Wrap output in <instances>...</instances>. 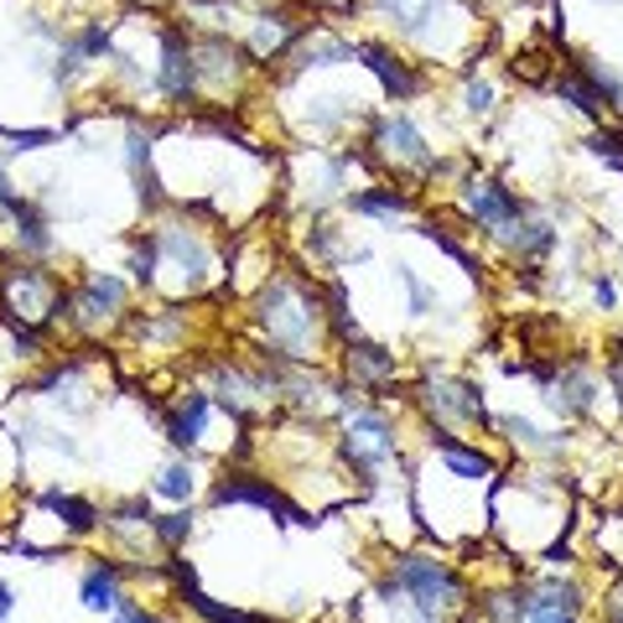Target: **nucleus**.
<instances>
[{
    "mask_svg": "<svg viewBox=\"0 0 623 623\" xmlns=\"http://www.w3.org/2000/svg\"><path fill=\"white\" fill-rule=\"evenodd\" d=\"M401 588L416 592L422 613L453 608L457 598H463V582H457L453 567H442V561H426V557H405V561H401Z\"/></svg>",
    "mask_w": 623,
    "mask_h": 623,
    "instance_id": "1",
    "label": "nucleus"
},
{
    "mask_svg": "<svg viewBox=\"0 0 623 623\" xmlns=\"http://www.w3.org/2000/svg\"><path fill=\"white\" fill-rule=\"evenodd\" d=\"M214 505H255V509H270V515H281L287 525H312L302 509L291 505L287 494L266 484V478H250V473H235V478H224L219 489H214Z\"/></svg>",
    "mask_w": 623,
    "mask_h": 623,
    "instance_id": "2",
    "label": "nucleus"
},
{
    "mask_svg": "<svg viewBox=\"0 0 623 623\" xmlns=\"http://www.w3.org/2000/svg\"><path fill=\"white\" fill-rule=\"evenodd\" d=\"M468 214L489 229H505V224H520V198L499 187L494 177H473L468 183Z\"/></svg>",
    "mask_w": 623,
    "mask_h": 623,
    "instance_id": "3",
    "label": "nucleus"
},
{
    "mask_svg": "<svg viewBox=\"0 0 623 623\" xmlns=\"http://www.w3.org/2000/svg\"><path fill=\"white\" fill-rule=\"evenodd\" d=\"M354 58H364V68H370L374 79L385 84L390 100H411V94H422V79H416V73H411V68H405L395 52L380 48V42H359Z\"/></svg>",
    "mask_w": 623,
    "mask_h": 623,
    "instance_id": "4",
    "label": "nucleus"
},
{
    "mask_svg": "<svg viewBox=\"0 0 623 623\" xmlns=\"http://www.w3.org/2000/svg\"><path fill=\"white\" fill-rule=\"evenodd\" d=\"M162 48H167V63H162V89H167L172 100H187L193 89H198V52L187 42L183 32H167L162 37Z\"/></svg>",
    "mask_w": 623,
    "mask_h": 623,
    "instance_id": "5",
    "label": "nucleus"
},
{
    "mask_svg": "<svg viewBox=\"0 0 623 623\" xmlns=\"http://www.w3.org/2000/svg\"><path fill=\"white\" fill-rule=\"evenodd\" d=\"M395 453V432H390L380 416H354L349 422V457H354L359 468L370 473V463H380V457Z\"/></svg>",
    "mask_w": 623,
    "mask_h": 623,
    "instance_id": "6",
    "label": "nucleus"
},
{
    "mask_svg": "<svg viewBox=\"0 0 623 623\" xmlns=\"http://www.w3.org/2000/svg\"><path fill=\"white\" fill-rule=\"evenodd\" d=\"M380 146L395 152V156H405V162H416V167H432L426 141H422V131H416L411 120H385V125H380Z\"/></svg>",
    "mask_w": 623,
    "mask_h": 623,
    "instance_id": "7",
    "label": "nucleus"
},
{
    "mask_svg": "<svg viewBox=\"0 0 623 623\" xmlns=\"http://www.w3.org/2000/svg\"><path fill=\"white\" fill-rule=\"evenodd\" d=\"M432 442L442 447V457H447V468L457 473V478H489V457L484 453H473V447H463V442H453L447 432H432Z\"/></svg>",
    "mask_w": 623,
    "mask_h": 623,
    "instance_id": "8",
    "label": "nucleus"
},
{
    "mask_svg": "<svg viewBox=\"0 0 623 623\" xmlns=\"http://www.w3.org/2000/svg\"><path fill=\"white\" fill-rule=\"evenodd\" d=\"M120 302H125V287L110 281V276H94L84 287V297H79V312H84V318H104V312H115Z\"/></svg>",
    "mask_w": 623,
    "mask_h": 623,
    "instance_id": "9",
    "label": "nucleus"
},
{
    "mask_svg": "<svg viewBox=\"0 0 623 623\" xmlns=\"http://www.w3.org/2000/svg\"><path fill=\"white\" fill-rule=\"evenodd\" d=\"M42 509H52V515H63V525L68 530H79V536H84V530H94V520H100V515H94V505H84V499H73V494H42Z\"/></svg>",
    "mask_w": 623,
    "mask_h": 623,
    "instance_id": "10",
    "label": "nucleus"
},
{
    "mask_svg": "<svg viewBox=\"0 0 623 623\" xmlns=\"http://www.w3.org/2000/svg\"><path fill=\"white\" fill-rule=\"evenodd\" d=\"M84 608H94V613H115L120 608L115 567H94V572L84 577Z\"/></svg>",
    "mask_w": 623,
    "mask_h": 623,
    "instance_id": "11",
    "label": "nucleus"
},
{
    "mask_svg": "<svg viewBox=\"0 0 623 623\" xmlns=\"http://www.w3.org/2000/svg\"><path fill=\"white\" fill-rule=\"evenodd\" d=\"M203 422H208V401H203V395H187V405L172 416V442H177V447H193V442L203 437Z\"/></svg>",
    "mask_w": 623,
    "mask_h": 623,
    "instance_id": "12",
    "label": "nucleus"
},
{
    "mask_svg": "<svg viewBox=\"0 0 623 623\" xmlns=\"http://www.w3.org/2000/svg\"><path fill=\"white\" fill-rule=\"evenodd\" d=\"M380 6H385L390 17L401 21L405 32H422V27H426V17H432V11H437L442 0H380Z\"/></svg>",
    "mask_w": 623,
    "mask_h": 623,
    "instance_id": "13",
    "label": "nucleus"
},
{
    "mask_svg": "<svg viewBox=\"0 0 623 623\" xmlns=\"http://www.w3.org/2000/svg\"><path fill=\"white\" fill-rule=\"evenodd\" d=\"M162 250H172L187 270H193V281H203V266H208V255H203L198 239H187V235H177V229H172V235H162Z\"/></svg>",
    "mask_w": 623,
    "mask_h": 623,
    "instance_id": "14",
    "label": "nucleus"
},
{
    "mask_svg": "<svg viewBox=\"0 0 623 623\" xmlns=\"http://www.w3.org/2000/svg\"><path fill=\"white\" fill-rule=\"evenodd\" d=\"M557 89H561V100H572L577 110H582V115H592V120L603 115V100L592 94V84H588V79H582V73H567V79H561Z\"/></svg>",
    "mask_w": 623,
    "mask_h": 623,
    "instance_id": "15",
    "label": "nucleus"
},
{
    "mask_svg": "<svg viewBox=\"0 0 623 623\" xmlns=\"http://www.w3.org/2000/svg\"><path fill=\"white\" fill-rule=\"evenodd\" d=\"M354 208H359V214H405V208H411V198H405V193H395V187H385V193H359Z\"/></svg>",
    "mask_w": 623,
    "mask_h": 623,
    "instance_id": "16",
    "label": "nucleus"
},
{
    "mask_svg": "<svg viewBox=\"0 0 623 623\" xmlns=\"http://www.w3.org/2000/svg\"><path fill=\"white\" fill-rule=\"evenodd\" d=\"M187 603L198 608V613H203L208 623H266V619H245V613H235V608H219L214 598H203L198 588H187Z\"/></svg>",
    "mask_w": 623,
    "mask_h": 623,
    "instance_id": "17",
    "label": "nucleus"
},
{
    "mask_svg": "<svg viewBox=\"0 0 623 623\" xmlns=\"http://www.w3.org/2000/svg\"><path fill=\"white\" fill-rule=\"evenodd\" d=\"M422 235H426V239H432V245H437V250H447V255H453L457 266H463V270H468V276H473V281H478V260H473V255H468V250H463V245H457V239H453V235H447V229H437V224H426Z\"/></svg>",
    "mask_w": 623,
    "mask_h": 623,
    "instance_id": "18",
    "label": "nucleus"
},
{
    "mask_svg": "<svg viewBox=\"0 0 623 623\" xmlns=\"http://www.w3.org/2000/svg\"><path fill=\"white\" fill-rule=\"evenodd\" d=\"M156 494H167V499H187V494H193V468H187V463H172V468H162V478H156Z\"/></svg>",
    "mask_w": 623,
    "mask_h": 623,
    "instance_id": "19",
    "label": "nucleus"
},
{
    "mask_svg": "<svg viewBox=\"0 0 623 623\" xmlns=\"http://www.w3.org/2000/svg\"><path fill=\"white\" fill-rule=\"evenodd\" d=\"M354 364L370 374V380H385V374H395V359H390L385 349H374V343H359V349H354Z\"/></svg>",
    "mask_w": 623,
    "mask_h": 623,
    "instance_id": "20",
    "label": "nucleus"
},
{
    "mask_svg": "<svg viewBox=\"0 0 623 623\" xmlns=\"http://www.w3.org/2000/svg\"><path fill=\"white\" fill-rule=\"evenodd\" d=\"M588 146H592V156H603L608 167L623 172V125H619V131H598Z\"/></svg>",
    "mask_w": 623,
    "mask_h": 623,
    "instance_id": "21",
    "label": "nucleus"
},
{
    "mask_svg": "<svg viewBox=\"0 0 623 623\" xmlns=\"http://www.w3.org/2000/svg\"><path fill=\"white\" fill-rule=\"evenodd\" d=\"M577 598H582V592H577L572 582H546L536 608H567V613H577Z\"/></svg>",
    "mask_w": 623,
    "mask_h": 623,
    "instance_id": "22",
    "label": "nucleus"
},
{
    "mask_svg": "<svg viewBox=\"0 0 623 623\" xmlns=\"http://www.w3.org/2000/svg\"><path fill=\"white\" fill-rule=\"evenodd\" d=\"M152 525H156V536H162V546H183L187 530H193L187 515H167V520H152Z\"/></svg>",
    "mask_w": 623,
    "mask_h": 623,
    "instance_id": "23",
    "label": "nucleus"
},
{
    "mask_svg": "<svg viewBox=\"0 0 623 623\" xmlns=\"http://www.w3.org/2000/svg\"><path fill=\"white\" fill-rule=\"evenodd\" d=\"M131 270H135V281H141V287H152L156 281V245H141V250L131 255Z\"/></svg>",
    "mask_w": 623,
    "mask_h": 623,
    "instance_id": "24",
    "label": "nucleus"
},
{
    "mask_svg": "<svg viewBox=\"0 0 623 623\" xmlns=\"http://www.w3.org/2000/svg\"><path fill=\"white\" fill-rule=\"evenodd\" d=\"M515 245H520V250H546V245H551V229H546V224H525V229H515Z\"/></svg>",
    "mask_w": 623,
    "mask_h": 623,
    "instance_id": "25",
    "label": "nucleus"
},
{
    "mask_svg": "<svg viewBox=\"0 0 623 623\" xmlns=\"http://www.w3.org/2000/svg\"><path fill=\"white\" fill-rule=\"evenodd\" d=\"M401 281L411 287V307H416V312H426V307H432V291L422 287V276H416L411 266H401Z\"/></svg>",
    "mask_w": 623,
    "mask_h": 623,
    "instance_id": "26",
    "label": "nucleus"
},
{
    "mask_svg": "<svg viewBox=\"0 0 623 623\" xmlns=\"http://www.w3.org/2000/svg\"><path fill=\"white\" fill-rule=\"evenodd\" d=\"M17 141V152H37V146H52V131H0Z\"/></svg>",
    "mask_w": 623,
    "mask_h": 623,
    "instance_id": "27",
    "label": "nucleus"
},
{
    "mask_svg": "<svg viewBox=\"0 0 623 623\" xmlns=\"http://www.w3.org/2000/svg\"><path fill=\"white\" fill-rule=\"evenodd\" d=\"M489 104H494V89L489 84H468V110H473V115H489Z\"/></svg>",
    "mask_w": 623,
    "mask_h": 623,
    "instance_id": "28",
    "label": "nucleus"
},
{
    "mask_svg": "<svg viewBox=\"0 0 623 623\" xmlns=\"http://www.w3.org/2000/svg\"><path fill=\"white\" fill-rule=\"evenodd\" d=\"M120 520L125 525H141V520L152 525V505H146V499H131V505H120Z\"/></svg>",
    "mask_w": 623,
    "mask_h": 623,
    "instance_id": "29",
    "label": "nucleus"
},
{
    "mask_svg": "<svg viewBox=\"0 0 623 623\" xmlns=\"http://www.w3.org/2000/svg\"><path fill=\"white\" fill-rule=\"evenodd\" d=\"M530 623H577V613H567V608H530Z\"/></svg>",
    "mask_w": 623,
    "mask_h": 623,
    "instance_id": "30",
    "label": "nucleus"
},
{
    "mask_svg": "<svg viewBox=\"0 0 623 623\" xmlns=\"http://www.w3.org/2000/svg\"><path fill=\"white\" fill-rule=\"evenodd\" d=\"M115 623H162V619H152L146 608H131V603H120L115 608Z\"/></svg>",
    "mask_w": 623,
    "mask_h": 623,
    "instance_id": "31",
    "label": "nucleus"
},
{
    "mask_svg": "<svg viewBox=\"0 0 623 623\" xmlns=\"http://www.w3.org/2000/svg\"><path fill=\"white\" fill-rule=\"evenodd\" d=\"M0 208H11V214H17V208H21V198H17V193H11V183H6V172H0Z\"/></svg>",
    "mask_w": 623,
    "mask_h": 623,
    "instance_id": "32",
    "label": "nucleus"
},
{
    "mask_svg": "<svg viewBox=\"0 0 623 623\" xmlns=\"http://www.w3.org/2000/svg\"><path fill=\"white\" fill-rule=\"evenodd\" d=\"M11 603H17V598H11V588H6V582H0V619H6V613H11Z\"/></svg>",
    "mask_w": 623,
    "mask_h": 623,
    "instance_id": "33",
    "label": "nucleus"
},
{
    "mask_svg": "<svg viewBox=\"0 0 623 623\" xmlns=\"http://www.w3.org/2000/svg\"><path fill=\"white\" fill-rule=\"evenodd\" d=\"M619 359H623V343H619Z\"/></svg>",
    "mask_w": 623,
    "mask_h": 623,
    "instance_id": "34",
    "label": "nucleus"
}]
</instances>
